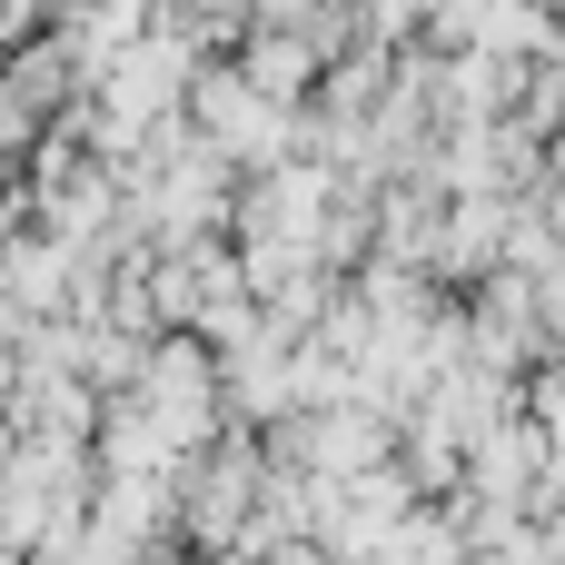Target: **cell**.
I'll return each instance as SVG.
<instances>
[{"instance_id": "6da1fadb", "label": "cell", "mask_w": 565, "mask_h": 565, "mask_svg": "<svg viewBox=\"0 0 565 565\" xmlns=\"http://www.w3.org/2000/svg\"><path fill=\"white\" fill-rule=\"evenodd\" d=\"M189 109H199V139H209L218 159H268V169L288 159V129H298V119H288L278 99H258L238 70H199V79H189Z\"/></svg>"}, {"instance_id": "7a4b0ae2", "label": "cell", "mask_w": 565, "mask_h": 565, "mask_svg": "<svg viewBox=\"0 0 565 565\" xmlns=\"http://www.w3.org/2000/svg\"><path fill=\"white\" fill-rule=\"evenodd\" d=\"M238 79H248L258 99H278V109H288V99L318 79V50H308V30H258V40H248V70H238Z\"/></svg>"}, {"instance_id": "3957f363", "label": "cell", "mask_w": 565, "mask_h": 565, "mask_svg": "<svg viewBox=\"0 0 565 565\" xmlns=\"http://www.w3.org/2000/svg\"><path fill=\"white\" fill-rule=\"evenodd\" d=\"M358 10H367V30H407V20L437 10V0H358Z\"/></svg>"}]
</instances>
